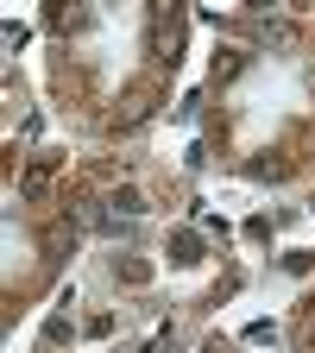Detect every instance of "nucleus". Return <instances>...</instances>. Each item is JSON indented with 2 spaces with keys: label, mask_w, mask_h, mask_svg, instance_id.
Listing matches in <instances>:
<instances>
[{
  "label": "nucleus",
  "mask_w": 315,
  "mask_h": 353,
  "mask_svg": "<svg viewBox=\"0 0 315 353\" xmlns=\"http://www.w3.org/2000/svg\"><path fill=\"white\" fill-rule=\"evenodd\" d=\"M145 114H152V95H145V88H132V95L120 101V114H114V132H132V126H145Z\"/></svg>",
  "instance_id": "nucleus-1"
},
{
  "label": "nucleus",
  "mask_w": 315,
  "mask_h": 353,
  "mask_svg": "<svg viewBox=\"0 0 315 353\" xmlns=\"http://www.w3.org/2000/svg\"><path fill=\"white\" fill-rule=\"evenodd\" d=\"M284 170H290V164H284V152H258V158L246 164V176H258V183H265V176H272V183H278Z\"/></svg>",
  "instance_id": "nucleus-2"
},
{
  "label": "nucleus",
  "mask_w": 315,
  "mask_h": 353,
  "mask_svg": "<svg viewBox=\"0 0 315 353\" xmlns=\"http://www.w3.org/2000/svg\"><path fill=\"white\" fill-rule=\"evenodd\" d=\"M246 70V51H214V82H234Z\"/></svg>",
  "instance_id": "nucleus-3"
},
{
  "label": "nucleus",
  "mask_w": 315,
  "mask_h": 353,
  "mask_svg": "<svg viewBox=\"0 0 315 353\" xmlns=\"http://www.w3.org/2000/svg\"><path fill=\"white\" fill-rule=\"evenodd\" d=\"M170 252H176V265H196L202 259V240L196 234H170Z\"/></svg>",
  "instance_id": "nucleus-4"
},
{
  "label": "nucleus",
  "mask_w": 315,
  "mask_h": 353,
  "mask_svg": "<svg viewBox=\"0 0 315 353\" xmlns=\"http://www.w3.org/2000/svg\"><path fill=\"white\" fill-rule=\"evenodd\" d=\"M114 208H120V214H139L145 196H139V190H114Z\"/></svg>",
  "instance_id": "nucleus-5"
},
{
  "label": "nucleus",
  "mask_w": 315,
  "mask_h": 353,
  "mask_svg": "<svg viewBox=\"0 0 315 353\" xmlns=\"http://www.w3.org/2000/svg\"><path fill=\"white\" fill-rule=\"evenodd\" d=\"M309 214H315V202H309Z\"/></svg>",
  "instance_id": "nucleus-6"
}]
</instances>
